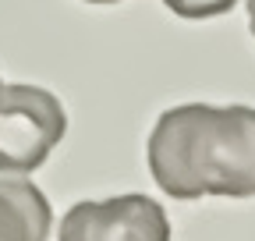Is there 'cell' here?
<instances>
[{"label":"cell","instance_id":"cell-1","mask_svg":"<svg viewBox=\"0 0 255 241\" xmlns=\"http://www.w3.org/2000/svg\"><path fill=\"white\" fill-rule=\"evenodd\" d=\"M152 181L170 199L255 195V107L184 103L163 110L149 135Z\"/></svg>","mask_w":255,"mask_h":241},{"label":"cell","instance_id":"cell-2","mask_svg":"<svg viewBox=\"0 0 255 241\" xmlns=\"http://www.w3.org/2000/svg\"><path fill=\"white\" fill-rule=\"evenodd\" d=\"M68 131L60 100L39 85H0V174H32Z\"/></svg>","mask_w":255,"mask_h":241},{"label":"cell","instance_id":"cell-3","mask_svg":"<svg viewBox=\"0 0 255 241\" xmlns=\"http://www.w3.org/2000/svg\"><path fill=\"white\" fill-rule=\"evenodd\" d=\"M57 241H170V220L156 199L128 192L107 202H75Z\"/></svg>","mask_w":255,"mask_h":241},{"label":"cell","instance_id":"cell-4","mask_svg":"<svg viewBox=\"0 0 255 241\" xmlns=\"http://www.w3.org/2000/svg\"><path fill=\"white\" fill-rule=\"evenodd\" d=\"M50 202L32 181H0V241H46Z\"/></svg>","mask_w":255,"mask_h":241},{"label":"cell","instance_id":"cell-5","mask_svg":"<svg viewBox=\"0 0 255 241\" xmlns=\"http://www.w3.org/2000/svg\"><path fill=\"white\" fill-rule=\"evenodd\" d=\"M163 4L181 18H216V14L234 11L238 0H163Z\"/></svg>","mask_w":255,"mask_h":241},{"label":"cell","instance_id":"cell-6","mask_svg":"<svg viewBox=\"0 0 255 241\" xmlns=\"http://www.w3.org/2000/svg\"><path fill=\"white\" fill-rule=\"evenodd\" d=\"M248 25H252V36H255V0H248Z\"/></svg>","mask_w":255,"mask_h":241},{"label":"cell","instance_id":"cell-7","mask_svg":"<svg viewBox=\"0 0 255 241\" xmlns=\"http://www.w3.org/2000/svg\"><path fill=\"white\" fill-rule=\"evenodd\" d=\"M89 4H117V0H89Z\"/></svg>","mask_w":255,"mask_h":241},{"label":"cell","instance_id":"cell-8","mask_svg":"<svg viewBox=\"0 0 255 241\" xmlns=\"http://www.w3.org/2000/svg\"><path fill=\"white\" fill-rule=\"evenodd\" d=\"M0 85H4V82H0Z\"/></svg>","mask_w":255,"mask_h":241}]
</instances>
